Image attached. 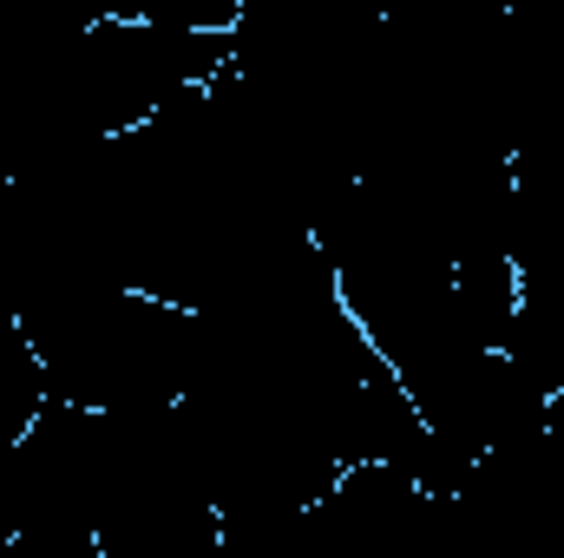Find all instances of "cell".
I'll list each match as a JSON object with an SVG mask.
<instances>
[{"label":"cell","instance_id":"1","mask_svg":"<svg viewBox=\"0 0 564 558\" xmlns=\"http://www.w3.org/2000/svg\"><path fill=\"white\" fill-rule=\"evenodd\" d=\"M40 415H46V375H40V355H33V342L0 315V453L20 447Z\"/></svg>","mask_w":564,"mask_h":558}]
</instances>
